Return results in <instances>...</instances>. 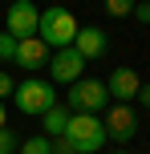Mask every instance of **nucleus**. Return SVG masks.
Segmentation results:
<instances>
[{
    "mask_svg": "<svg viewBox=\"0 0 150 154\" xmlns=\"http://www.w3.org/2000/svg\"><path fill=\"white\" fill-rule=\"evenodd\" d=\"M77 154H97L106 146V122L97 114H69V126L61 134Z\"/></svg>",
    "mask_w": 150,
    "mask_h": 154,
    "instance_id": "nucleus-1",
    "label": "nucleus"
},
{
    "mask_svg": "<svg viewBox=\"0 0 150 154\" xmlns=\"http://www.w3.org/2000/svg\"><path fill=\"white\" fill-rule=\"evenodd\" d=\"M77 29H81V24L73 20V12H69V8L53 4V8H45V12H41L37 37L45 41L49 49H69V45H73V37H77Z\"/></svg>",
    "mask_w": 150,
    "mask_h": 154,
    "instance_id": "nucleus-2",
    "label": "nucleus"
},
{
    "mask_svg": "<svg viewBox=\"0 0 150 154\" xmlns=\"http://www.w3.org/2000/svg\"><path fill=\"white\" fill-rule=\"evenodd\" d=\"M12 101H16V109H20V114H32V118H41L45 109H53V106H57V89H53V81L29 77V81H20V85H16Z\"/></svg>",
    "mask_w": 150,
    "mask_h": 154,
    "instance_id": "nucleus-3",
    "label": "nucleus"
},
{
    "mask_svg": "<svg viewBox=\"0 0 150 154\" xmlns=\"http://www.w3.org/2000/svg\"><path fill=\"white\" fill-rule=\"evenodd\" d=\"M106 81H93V77H77L69 85V114H97L106 106Z\"/></svg>",
    "mask_w": 150,
    "mask_h": 154,
    "instance_id": "nucleus-4",
    "label": "nucleus"
},
{
    "mask_svg": "<svg viewBox=\"0 0 150 154\" xmlns=\"http://www.w3.org/2000/svg\"><path fill=\"white\" fill-rule=\"evenodd\" d=\"M8 29L4 32H12L16 41H24V37H37V24H41V8L32 4V0H12L8 4Z\"/></svg>",
    "mask_w": 150,
    "mask_h": 154,
    "instance_id": "nucleus-5",
    "label": "nucleus"
},
{
    "mask_svg": "<svg viewBox=\"0 0 150 154\" xmlns=\"http://www.w3.org/2000/svg\"><path fill=\"white\" fill-rule=\"evenodd\" d=\"M81 69H85V57L77 53V49H57L53 57H49V81L53 85H73L81 77Z\"/></svg>",
    "mask_w": 150,
    "mask_h": 154,
    "instance_id": "nucleus-6",
    "label": "nucleus"
},
{
    "mask_svg": "<svg viewBox=\"0 0 150 154\" xmlns=\"http://www.w3.org/2000/svg\"><path fill=\"white\" fill-rule=\"evenodd\" d=\"M102 122H106V138H114L118 146H126V142L138 134V114L126 106V101H118V106H114Z\"/></svg>",
    "mask_w": 150,
    "mask_h": 154,
    "instance_id": "nucleus-7",
    "label": "nucleus"
},
{
    "mask_svg": "<svg viewBox=\"0 0 150 154\" xmlns=\"http://www.w3.org/2000/svg\"><path fill=\"white\" fill-rule=\"evenodd\" d=\"M49 45L41 37H24V41H16V57L12 61L20 65V69H29V73H41V65H49Z\"/></svg>",
    "mask_w": 150,
    "mask_h": 154,
    "instance_id": "nucleus-8",
    "label": "nucleus"
},
{
    "mask_svg": "<svg viewBox=\"0 0 150 154\" xmlns=\"http://www.w3.org/2000/svg\"><path fill=\"white\" fill-rule=\"evenodd\" d=\"M138 89H142V81H138V73L126 69V65H118V69L110 73V81H106V93L118 97V101H126V106L138 97Z\"/></svg>",
    "mask_w": 150,
    "mask_h": 154,
    "instance_id": "nucleus-9",
    "label": "nucleus"
},
{
    "mask_svg": "<svg viewBox=\"0 0 150 154\" xmlns=\"http://www.w3.org/2000/svg\"><path fill=\"white\" fill-rule=\"evenodd\" d=\"M73 49H77L85 61H93V57H106L110 37H106L102 29H93V24H85V29H77V37H73Z\"/></svg>",
    "mask_w": 150,
    "mask_h": 154,
    "instance_id": "nucleus-10",
    "label": "nucleus"
},
{
    "mask_svg": "<svg viewBox=\"0 0 150 154\" xmlns=\"http://www.w3.org/2000/svg\"><path fill=\"white\" fill-rule=\"evenodd\" d=\"M41 126H45V138H61L65 126H69V109H65V106L45 109V114H41Z\"/></svg>",
    "mask_w": 150,
    "mask_h": 154,
    "instance_id": "nucleus-11",
    "label": "nucleus"
},
{
    "mask_svg": "<svg viewBox=\"0 0 150 154\" xmlns=\"http://www.w3.org/2000/svg\"><path fill=\"white\" fill-rule=\"evenodd\" d=\"M16 154H53V138H45V134H37V138H24Z\"/></svg>",
    "mask_w": 150,
    "mask_h": 154,
    "instance_id": "nucleus-12",
    "label": "nucleus"
},
{
    "mask_svg": "<svg viewBox=\"0 0 150 154\" xmlns=\"http://www.w3.org/2000/svg\"><path fill=\"white\" fill-rule=\"evenodd\" d=\"M16 150H20V138L4 126V130H0V154H16Z\"/></svg>",
    "mask_w": 150,
    "mask_h": 154,
    "instance_id": "nucleus-13",
    "label": "nucleus"
},
{
    "mask_svg": "<svg viewBox=\"0 0 150 154\" xmlns=\"http://www.w3.org/2000/svg\"><path fill=\"white\" fill-rule=\"evenodd\" d=\"M12 57H16V37L0 32V61H12Z\"/></svg>",
    "mask_w": 150,
    "mask_h": 154,
    "instance_id": "nucleus-14",
    "label": "nucleus"
},
{
    "mask_svg": "<svg viewBox=\"0 0 150 154\" xmlns=\"http://www.w3.org/2000/svg\"><path fill=\"white\" fill-rule=\"evenodd\" d=\"M106 12L110 16H130L134 12V0H106Z\"/></svg>",
    "mask_w": 150,
    "mask_h": 154,
    "instance_id": "nucleus-15",
    "label": "nucleus"
},
{
    "mask_svg": "<svg viewBox=\"0 0 150 154\" xmlns=\"http://www.w3.org/2000/svg\"><path fill=\"white\" fill-rule=\"evenodd\" d=\"M12 93H16V81H12L4 69H0V101H4V97H12Z\"/></svg>",
    "mask_w": 150,
    "mask_h": 154,
    "instance_id": "nucleus-16",
    "label": "nucleus"
},
{
    "mask_svg": "<svg viewBox=\"0 0 150 154\" xmlns=\"http://www.w3.org/2000/svg\"><path fill=\"white\" fill-rule=\"evenodd\" d=\"M53 154H77V150H73L65 138H57V142H53Z\"/></svg>",
    "mask_w": 150,
    "mask_h": 154,
    "instance_id": "nucleus-17",
    "label": "nucleus"
},
{
    "mask_svg": "<svg viewBox=\"0 0 150 154\" xmlns=\"http://www.w3.org/2000/svg\"><path fill=\"white\" fill-rule=\"evenodd\" d=\"M134 12H138V20L150 24V4H134Z\"/></svg>",
    "mask_w": 150,
    "mask_h": 154,
    "instance_id": "nucleus-18",
    "label": "nucleus"
},
{
    "mask_svg": "<svg viewBox=\"0 0 150 154\" xmlns=\"http://www.w3.org/2000/svg\"><path fill=\"white\" fill-rule=\"evenodd\" d=\"M138 101H142V106L150 109V81H142V89H138Z\"/></svg>",
    "mask_w": 150,
    "mask_h": 154,
    "instance_id": "nucleus-19",
    "label": "nucleus"
},
{
    "mask_svg": "<svg viewBox=\"0 0 150 154\" xmlns=\"http://www.w3.org/2000/svg\"><path fill=\"white\" fill-rule=\"evenodd\" d=\"M8 126V109H4V101H0V130Z\"/></svg>",
    "mask_w": 150,
    "mask_h": 154,
    "instance_id": "nucleus-20",
    "label": "nucleus"
},
{
    "mask_svg": "<svg viewBox=\"0 0 150 154\" xmlns=\"http://www.w3.org/2000/svg\"><path fill=\"white\" fill-rule=\"evenodd\" d=\"M134 4H150V0H134Z\"/></svg>",
    "mask_w": 150,
    "mask_h": 154,
    "instance_id": "nucleus-21",
    "label": "nucleus"
},
{
    "mask_svg": "<svg viewBox=\"0 0 150 154\" xmlns=\"http://www.w3.org/2000/svg\"><path fill=\"white\" fill-rule=\"evenodd\" d=\"M114 154H126V150H114Z\"/></svg>",
    "mask_w": 150,
    "mask_h": 154,
    "instance_id": "nucleus-22",
    "label": "nucleus"
},
{
    "mask_svg": "<svg viewBox=\"0 0 150 154\" xmlns=\"http://www.w3.org/2000/svg\"><path fill=\"white\" fill-rule=\"evenodd\" d=\"M4 4H12V0H4Z\"/></svg>",
    "mask_w": 150,
    "mask_h": 154,
    "instance_id": "nucleus-23",
    "label": "nucleus"
}]
</instances>
